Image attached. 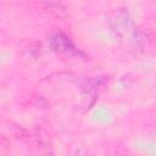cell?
Wrapping results in <instances>:
<instances>
[{
  "label": "cell",
  "mask_w": 156,
  "mask_h": 156,
  "mask_svg": "<svg viewBox=\"0 0 156 156\" xmlns=\"http://www.w3.org/2000/svg\"><path fill=\"white\" fill-rule=\"evenodd\" d=\"M49 45L55 52L65 55V56H74L78 54V50L72 43V40L66 34L60 33V32L54 33L50 37Z\"/></svg>",
  "instance_id": "1"
},
{
  "label": "cell",
  "mask_w": 156,
  "mask_h": 156,
  "mask_svg": "<svg viewBox=\"0 0 156 156\" xmlns=\"http://www.w3.org/2000/svg\"><path fill=\"white\" fill-rule=\"evenodd\" d=\"M43 7L46 12L57 18H65L67 16V9L57 0H44Z\"/></svg>",
  "instance_id": "2"
}]
</instances>
